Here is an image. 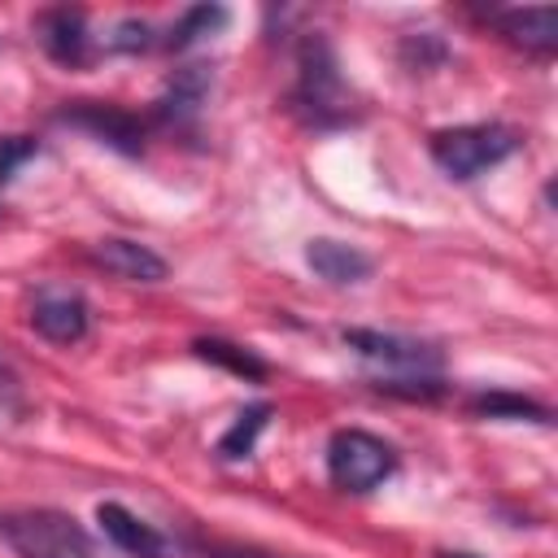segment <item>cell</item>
<instances>
[{
	"instance_id": "cell-14",
	"label": "cell",
	"mask_w": 558,
	"mask_h": 558,
	"mask_svg": "<svg viewBox=\"0 0 558 558\" xmlns=\"http://www.w3.org/2000/svg\"><path fill=\"white\" fill-rule=\"evenodd\" d=\"M471 414L480 418H506V423H549V405L523 397V392H480L471 397Z\"/></svg>"
},
{
	"instance_id": "cell-9",
	"label": "cell",
	"mask_w": 558,
	"mask_h": 558,
	"mask_svg": "<svg viewBox=\"0 0 558 558\" xmlns=\"http://www.w3.org/2000/svg\"><path fill=\"white\" fill-rule=\"evenodd\" d=\"M35 35L44 44V52L61 65H83L92 57V35H87V17L83 9H48L35 17Z\"/></svg>"
},
{
	"instance_id": "cell-11",
	"label": "cell",
	"mask_w": 558,
	"mask_h": 558,
	"mask_svg": "<svg viewBox=\"0 0 558 558\" xmlns=\"http://www.w3.org/2000/svg\"><path fill=\"white\" fill-rule=\"evenodd\" d=\"M305 262H310V270H314L318 279H327V283H336V288L362 283V279H371V270H375L371 253H362L357 244L331 240V235H314V240L305 244Z\"/></svg>"
},
{
	"instance_id": "cell-23",
	"label": "cell",
	"mask_w": 558,
	"mask_h": 558,
	"mask_svg": "<svg viewBox=\"0 0 558 558\" xmlns=\"http://www.w3.org/2000/svg\"><path fill=\"white\" fill-rule=\"evenodd\" d=\"M436 558H475V554H453V549H440Z\"/></svg>"
},
{
	"instance_id": "cell-12",
	"label": "cell",
	"mask_w": 558,
	"mask_h": 558,
	"mask_svg": "<svg viewBox=\"0 0 558 558\" xmlns=\"http://www.w3.org/2000/svg\"><path fill=\"white\" fill-rule=\"evenodd\" d=\"M209 87H214L209 65H183V70H174V78L166 83V92H161V100H157V118H161L166 126L192 122V118L205 109Z\"/></svg>"
},
{
	"instance_id": "cell-18",
	"label": "cell",
	"mask_w": 558,
	"mask_h": 558,
	"mask_svg": "<svg viewBox=\"0 0 558 558\" xmlns=\"http://www.w3.org/2000/svg\"><path fill=\"white\" fill-rule=\"evenodd\" d=\"M31 157H39V144L31 135H4L0 140V187L17 174V166H26Z\"/></svg>"
},
{
	"instance_id": "cell-4",
	"label": "cell",
	"mask_w": 558,
	"mask_h": 558,
	"mask_svg": "<svg viewBox=\"0 0 558 558\" xmlns=\"http://www.w3.org/2000/svg\"><path fill=\"white\" fill-rule=\"evenodd\" d=\"M392 471H397V449L366 427H340L327 440V475L344 493H371Z\"/></svg>"
},
{
	"instance_id": "cell-6",
	"label": "cell",
	"mask_w": 558,
	"mask_h": 558,
	"mask_svg": "<svg viewBox=\"0 0 558 558\" xmlns=\"http://www.w3.org/2000/svg\"><path fill=\"white\" fill-rule=\"evenodd\" d=\"M340 340L366 357V362H379L388 371H418V375H432L440 366V349L427 344V340H414V336H397V331H379V327H344Z\"/></svg>"
},
{
	"instance_id": "cell-17",
	"label": "cell",
	"mask_w": 558,
	"mask_h": 558,
	"mask_svg": "<svg viewBox=\"0 0 558 558\" xmlns=\"http://www.w3.org/2000/svg\"><path fill=\"white\" fill-rule=\"evenodd\" d=\"M227 9L222 4H192V9H183V17L170 26V35L161 39L170 52H183V48H192V44H201L205 35H214V31H222L227 26Z\"/></svg>"
},
{
	"instance_id": "cell-15",
	"label": "cell",
	"mask_w": 558,
	"mask_h": 558,
	"mask_svg": "<svg viewBox=\"0 0 558 558\" xmlns=\"http://www.w3.org/2000/svg\"><path fill=\"white\" fill-rule=\"evenodd\" d=\"M270 401H253V405H244L240 414H235V423L222 432V440H218V458H227V462H235V458H248L253 453V445H257V436L266 432V423H270Z\"/></svg>"
},
{
	"instance_id": "cell-21",
	"label": "cell",
	"mask_w": 558,
	"mask_h": 558,
	"mask_svg": "<svg viewBox=\"0 0 558 558\" xmlns=\"http://www.w3.org/2000/svg\"><path fill=\"white\" fill-rule=\"evenodd\" d=\"M379 392H392V397H436V392H445V384L436 379V375H418V379H379L375 384Z\"/></svg>"
},
{
	"instance_id": "cell-13",
	"label": "cell",
	"mask_w": 558,
	"mask_h": 558,
	"mask_svg": "<svg viewBox=\"0 0 558 558\" xmlns=\"http://www.w3.org/2000/svg\"><path fill=\"white\" fill-rule=\"evenodd\" d=\"M493 22H497V31H501L510 44H519V48H527V52L549 57V52L558 48V9H554V4L506 9V13H497Z\"/></svg>"
},
{
	"instance_id": "cell-22",
	"label": "cell",
	"mask_w": 558,
	"mask_h": 558,
	"mask_svg": "<svg viewBox=\"0 0 558 558\" xmlns=\"http://www.w3.org/2000/svg\"><path fill=\"white\" fill-rule=\"evenodd\" d=\"M22 379H17V371L9 366V362H0V410H9V414H22Z\"/></svg>"
},
{
	"instance_id": "cell-16",
	"label": "cell",
	"mask_w": 558,
	"mask_h": 558,
	"mask_svg": "<svg viewBox=\"0 0 558 558\" xmlns=\"http://www.w3.org/2000/svg\"><path fill=\"white\" fill-rule=\"evenodd\" d=\"M192 349H196V357H205V362H214V366H222V371H231L240 379H266V362L244 344H231V340H218V336H201V340H192Z\"/></svg>"
},
{
	"instance_id": "cell-8",
	"label": "cell",
	"mask_w": 558,
	"mask_h": 558,
	"mask_svg": "<svg viewBox=\"0 0 558 558\" xmlns=\"http://www.w3.org/2000/svg\"><path fill=\"white\" fill-rule=\"evenodd\" d=\"M31 327L48 344H78L92 327V310L78 292H39V301L31 305Z\"/></svg>"
},
{
	"instance_id": "cell-3",
	"label": "cell",
	"mask_w": 558,
	"mask_h": 558,
	"mask_svg": "<svg viewBox=\"0 0 558 558\" xmlns=\"http://www.w3.org/2000/svg\"><path fill=\"white\" fill-rule=\"evenodd\" d=\"M432 161L458 179V183H471L480 179L484 170L501 166L506 157L519 153V135L501 122H466V126H445L432 135Z\"/></svg>"
},
{
	"instance_id": "cell-20",
	"label": "cell",
	"mask_w": 558,
	"mask_h": 558,
	"mask_svg": "<svg viewBox=\"0 0 558 558\" xmlns=\"http://www.w3.org/2000/svg\"><path fill=\"white\" fill-rule=\"evenodd\" d=\"M148 44H153V31H148V22H140V17L118 22L113 35H109V48H113V52H144Z\"/></svg>"
},
{
	"instance_id": "cell-7",
	"label": "cell",
	"mask_w": 558,
	"mask_h": 558,
	"mask_svg": "<svg viewBox=\"0 0 558 558\" xmlns=\"http://www.w3.org/2000/svg\"><path fill=\"white\" fill-rule=\"evenodd\" d=\"M96 523L109 536V545H118L131 558H179V545L166 532H157L153 523H144L135 510H126L118 501H100L96 506Z\"/></svg>"
},
{
	"instance_id": "cell-5",
	"label": "cell",
	"mask_w": 558,
	"mask_h": 558,
	"mask_svg": "<svg viewBox=\"0 0 558 558\" xmlns=\"http://www.w3.org/2000/svg\"><path fill=\"white\" fill-rule=\"evenodd\" d=\"M57 126H70V131H83L92 135L96 144L122 153V157H140L144 153V122L122 109V105H105V100H74L65 109L52 113Z\"/></svg>"
},
{
	"instance_id": "cell-10",
	"label": "cell",
	"mask_w": 558,
	"mask_h": 558,
	"mask_svg": "<svg viewBox=\"0 0 558 558\" xmlns=\"http://www.w3.org/2000/svg\"><path fill=\"white\" fill-rule=\"evenodd\" d=\"M92 257H96L109 275H118V279H126V283H161L166 270H170L161 253H153V248L140 244V240H122V235L100 240V244L92 248Z\"/></svg>"
},
{
	"instance_id": "cell-2",
	"label": "cell",
	"mask_w": 558,
	"mask_h": 558,
	"mask_svg": "<svg viewBox=\"0 0 558 558\" xmlns=\"http://www.w3.org/2000/svg\"><path fill=\"white\" fill-rule=\"evenodd\" d=\"M0 541L17 558H96L87 527L52 506H4Z\"/></svg>"
},
{
	"instance_id": "cell-1",
	"label": "cell",
	"mask_w": 558,
	"mask_h": 558,
	"mask_svg": "<svg viewBox=\"0 0 558 558\" xmlns=\"http://www.w3.org/2000/svg\"><path fill=\"white\" fill-rule=\"evenodd\" d=\"M292 109L318 126V131H336L357 122V96L340 74L336 48L327 44V35L310 31L296 48V87H292Z\"/></svg>"
},
{
	"instance_id": "cell-19",
	"label": "cell",
	"mask_w": 558,
	"mask_h": 558,
	"mask_svg": "<svg viewBox=\"0 0 558 558\" xmlns=\"http://www.w3.org/2000/svg\"><path fill=\"white\" fill-rule=\"evenodd\" d=\"M201 558H292V554H275L262 545H240V541H196Z\"/></svg>"
}]
</instances>
